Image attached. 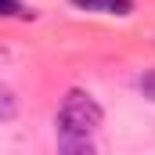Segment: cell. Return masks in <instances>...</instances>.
<instances>
[{
  "instance_id": "cell-1",
  "label": "cell",
  "mask_w": 155,
  "mask_h": 155,
  "mask_svg": "<svg viewBox=\"0 0 155 155\" xmlns=\"http://www.w3.org/2000/svg\"><path fill=\"white\" fill-rule=\"evenodd\" d=\"M105 123V108L94 101V94L72 87L65 97H61V108L54 116V126H58V137H90L97 134Z\"/></svg>"
},
{
  "instance_id": "cell-2",
  "label": "cell",
  "mask_w": 155,
  "mask_h": 155,
  "mask_svg": "<svg viewBox=\"0 0 155 155\" xmlns=\"http://www.w3.org/2000/svg\"><path fill=\"white\" fill-rule=\"evenodd\" d=\"M72 4L94 15H130L134 11V0H72Z\"/></svg>"
},
{
  "instance_id": "cell-3",
  "label": "cell",
  "mask_w": 155,
  "mask_h": 155,
  "mask_svg": "<svg viewBox=\"0 0 155 155\" xmlns=\"http://www.w3.org/2000/svg\"><path fill=\"white\" fill-rule=\"evenodd\" d=\"M15 116H18V101L7 87H0V123H11Z\"/></svg>"
},
{
  "instance_id": "cell-4",
  "label": "cell",
  "mask_w": 155,
  "mask_h": 155,
  "mask_svg": "<svg viewBox=\"0 0 155 155\" xmlns=\"http://www.w3.org/2000/svg\"><path fill=\"white\" fill-rule=\"evenodd\" d=\"M137 90H141L148 101H155V69H144V72L137 76Z\"/></svg>"
},
{
  "instance_id": "cell-5",
  "label": "cell",
  "mask_w": 155,
  "mask_h": 155,
  "mask_svg": "<svg viewBox=\"0 0 155 155\" xmlns=\"http://www.w3.org/2000/svg\"><path fill=\"white\" fill-rule=\"evenodd\" d=\"M18 15H25L22 0H0V18H18Z\"/></svg>"
}]
</instances>
